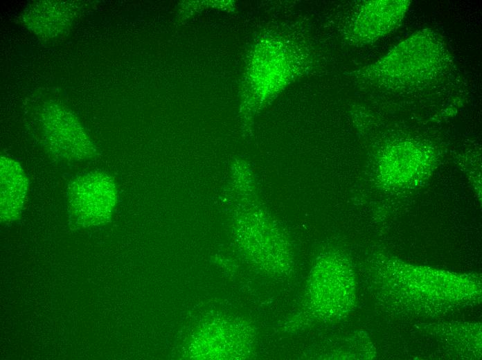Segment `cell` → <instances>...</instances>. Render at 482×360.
<instances>
[{
    "label": "cell",
    "instance_id": "1",
    "mask_svg": "<svg viewBox=\"0 0 482 360\" xmlns=\"http://www.w3.org/2000/svg\"><path fill=\"white\" fill-rule=\"evenodd\" d=\"M115 187L110 177L93 171L75 177L69 185L67 199L71 217L84 226L102 223L115 203Z\"/></svg>",
    "mask_w": 482,
    "mask_h": 360
},
{
    "label": "cell",
    "instance_id": "2",
    "mask_svg": "<svg viewBox=\"0 0 482 360\" xmlns=\"http://www.w3.org/2000/svg\"><path fill=\"white\" fill-rule=\"evenodd\" d=\"M45 142L51 152L69 161L91 158L95 149L84 129L69 109L57 104L42 113Z\"/></svg>",
    "mask_w": 482,
    "mask_h": 360
},
{
    "label": "cell",
    "instance_id": "3",
    "mask_svg": "<svg viewBox=\"0 0 482 360\" xmlns=\"http://www.w3.org/2000/svg\"><path fill=\"white\" fill-rule=\"evenodd\" d=\"M1 216L3 220L17 219L26 200L28 181L17 161L1 158Z\"/></svg>",
    "mask_w": 482,
    "mask_h": 360
},
{
    "label": "cell",
    "instance_id": "4",
    "mask_svg": "<svg viewBox=\"0 0 482 360\" xmlns=\"http://www.w3.org/2000/svg\"><path fill=\"white\" fill-rule=\"evenodd\" d=\"M66 3H41L27 14L28 26L35 33L52 37L64 29L72 20V9Z\"/></svg>",
    "mask_w": 482,
    "mask_h": 360
}]
</instances>
